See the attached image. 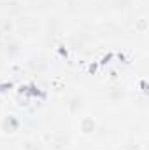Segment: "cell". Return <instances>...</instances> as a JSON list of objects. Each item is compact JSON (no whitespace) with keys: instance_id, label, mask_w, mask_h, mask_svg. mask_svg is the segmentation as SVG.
<instances>
[{"instance_id":"obj_1","label":"cell","mask_w":149,"mask_h":150,"mask_svg":"<svg viewBox=\"0 0 149 150\" xmlns=\"http://www.w3.org/2000/svg\"><path fill=\"white\" fill-rule=\"evenodd\" d=\"M133 5V0H109V9L116 12H126Z\"/></svg>"},{"instance_id":"obj_2","label":"cell","mask_w":149,"mask_h":150,"mask_svg":"<svg viewBox=\"0 0 149 150\" xmlns=\"http://www.w3.org/2000/svg\"><path fill=\"white\" fill-rule=\"evenodd\" d=\"M69 108H70L74 113L81 112V110L84 108V100H82L81 96H74V98L70 100V103H69Z\"/></svg>"},{"instance_id":"obj_3","label":"cell","mask_w":149,"mask_h":150,"mask_svg":"<svg viewBox=\"0 0 149 150\" xmlns=\"http://www.w3.org/2000/svg\"><path fill=\"white\" fill-rule=\"evenodd\" d=\"M19 52H21V44H19V42L12 40V42L7 44V49H5V54H7V56H16V54H19Z\"/></svg>"},{"instance_id":"obj_4","label":"cell","mask_w":149,"mask_h":150,"mask_svg":"<svg viewBox=\"0 0 149 150\" xmlns=\"http://www.w3.org/2000/svg\"><path fill=\"white\" fill-rule=\"evenodd\" d=\"M25 150H42L39 147V143H32V142H28V143H25Z\"/></svg>"}]
</instances>
